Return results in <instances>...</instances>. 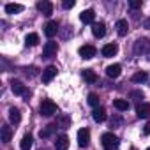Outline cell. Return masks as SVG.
Here are the masks:
<instances>
[{"mask_svg": "<svg viewBox=\"0 0 150 150\" xmlns=\"http://www.w3.org/2000/svg\"><path fill=\"white\" fill-rule=\"evenodd\" d=\"M101 143H103L104 150H118V145H120L118 138L113 132H104L101 136Z\"/></svg>", "mask_w": 150, "mask_h": 150, "instance_id": "obj_1", "label": "cell"}, {"mask_svg": "<svg viewBox=\"0 0 150 150\" xmlns=\"http://www.w3.org/2000/svg\"><path fill=\"white\" fill-rule=\"evenodd\" d=\"M39 111H41V115H42V117H51V115H55V113H57V104H55L53 101H50V99H44V101L41 103Z\"/></svg>", "mask_w": 150, "mask_h": 150, "instance_id": "obj_2", "label": "cell"}, {"mask_svg": "<svg viewBox=\"0 0 150 150\" xmlns=\"http://www.w3.org/2000/svg\"><path fill=\"white\" fill-rule=\"evenodd\" d=\"M57 51H58V44L53 42V41H50V42H46L44 48H42V58H51V57L57 55Z\"/></svg>", "mask_w": 150, "mask_h": 150, "instance_id": "obj_3", "label": "cell"}, {"mask_svg": "<svg viewBox=\"0 0 150 150\" xmlns=\"http://www.w3.org/2000/svg\"><path fill=\"white\" fill-rule=\"evenodd\" d=\"M88 143H90V131L87 127H83V129L78 131V145L80 146H88Z\"/></svg>", "mask_w": 150, "mask_h": 150, "instance_id": "obj_4", "label": "cell"}, {"mask_svg": "<svg viewBox=\"0 0 150 150\" xmlns=\"http://www.w3.org/2000/svg\"><path fill=\"white\" fill-rule=\"evenodd\" d=\"M55 76H57V67H55V65H48V67L42 71V76H41V78H42V83H50Z\"/></svg>", "mask_w": 150, "mask_h": 150, "instance_id": "obj_5", "label": "cell"}, {"mask_svg": "<svg viewBox=\"0 0 150 150\" xmlns=\"http://www.w3.org/2000/svg\"><path fill=\"white\" fill-rule=\"evenodd\" d=\"M96 53H97V50H96L94 46H90V44H85V46H81V48H80V57H81V58H85V60H88V58L96 57Z\"/></svg>", "mask_w": 150, "mask_h": 150, "instance_id": "obj_6", "label": "cell"}, {"mask_svg": "<svg viewBox=\"0 0 150 150\" xmlns=\"http://www.w3.org/2000/svg\"><path fill=\"white\" fill-rule=\"evenodd\" d=\"M11 90L16 94V96H27L28 92H27V87L21 83V81H18V80H13L11 81Z\"/></svg>", "mask_w": 150, "mask_h": 150, "instance_id": "obj_7", "label": "cell"}, {"mask_svg": "<svg viewBox=\"0 0 150 150\" xmlns=\"http://www.w3.org/2000/svg\"><path fill=\"white\" fill-rule=\"evenodd\" d=\"M57 32H58V23L57 21H48L46 25H44V34H46V37H53V35H57Z\"/></svg>", "mask_w": 150, "mask_h": 150, "instance_id": "obj_8", "label": "cell"}, {"mask_svg": "<svg viewBox=\"0 0 150 150\" xmlns=\"http://www.w3.org/2000/svg\"><path fill=\"white\" fill-rule=\"evenodd\" d=\"M136 115H138L139 118H148V117H150V104H146V103L138 104V106H136Z\"/></svg>", "mask_w": 150, "mask_h": 150, "instance_id": "obj_9", "label": "cell"}, {"mask_svg": "<svg viewBox=\"0 0 150 150\" xmlns=\"http://www.w3.org/2000/svg\"><path fill=\"white\" fill-rule=\"evenodd\" d=\"M115 28H117V34H118L120 37L127 35V32H129V23H127V20H118L117 25H115Z\"/></svg>", "mask_w": 150, "mask_h": 150, "instance_id": "obj_10", "label": "cell"}, {"mask_svg": "<svg viewBox=\"0 0 150 150\" xmlns=\"http://www.w3.org/2000/svg\"><path fill=\"white\" fill-rule=\"evenodd\" d=\"M55 148H57V150H67V148H69V138H67L65 134H60V136H57Z\"/></svg>", "mask_w": 150, "mask_h": 150, "instance_id": "obj_11", "label": "cell"}, {"mask_svg": "<svg viewBox=\"0 0 150 150\" xmlns=\"http://www.w3.org/2000/svg\"><path fill=\"white\" fill-rule=\"evenodd\" d=\"M37 9H39L44 16H51V13H53V6H51V2H48V0L39 2V4H37Z\"/></svg>", "mask_w": 150, "mask_h": 150, "instance_id": "obj_12", "label": "cell"}, {"mask_svg": "<svg viewBox=\"0 0 150 150\" xmlns=\"http://www.w3.org/2000/svg\"><path fill=\"white\" fill-rule=\"evenodd\" d=\"M146 48H148V39H138L136 44H134V53L141 55V53L146 51Z\"/></svg>", "mask_w": 150, "mask_h": 150, "instance_id": "obj_13", "label": "cell"}, {"mask_svg": "<svg viewBox=\"0 0 150 150\" xmlns=\"http://www.w3.org/2000/svg\"><path fill=\"white\" fill-rule=\"evenodd\" d=\"M117 51H118V46L117 44H106V46H103V50H101V53H103V57H115L117 55Z\"/></svg>", "mask_w": 150, "mask_h": 150, "instance_id": "obj_14", "label": "cell"}, {"mask_svg": "<svg viewBox=\"0 0 150 150\" xmlns=\"http://www.w3.org/2000/svg\"><path fill=\"white\" fill-rule=\"evenodd\" d=\"M120 72H122V67L118 64H113V65H108L106 67V74H108L110 78H118Z\"/></svg>", "mask_w": 150, "mask_h": 150, "instance_id": "obj_15", "label": "cell"}, {"mask_svg": "<svg viewBox=\"0 0 150 150\" xmlns=\"http://www.w3.org/2000/svg\"><path fill=\"white\" fill-rule=\"evenodd\" d=\"M94 18H96V13H94V9H87V11H83L81 14H80V20L83 21V23H94Z\"/></svg>", "mask_w": 150, "mask_h": 150, "instance_id": "obj_16", "label": "cell"}, {"mask_svg": "<svg viewBox=\"0 0 150 150\" xmlns=\"http://www.w3.org/2000/svg\"><path fill=\"white\" fill-rule=\"evenodd\" d=\"M92 34L96 35V37H104V34H106V25L104 23H94L92 25Z\"/></svg>", "mask_w": 150, "mask_h": 150, "instance_id": "obj_17", "label": "cell"}, {"mask_svg": "<svg viewBox=\"0 0 150 150\" xmlns=\"http://www.w3.org/2000/svg\"><path fill=\"white\" fill-rule=\"evenodd\" d=\"M92 118H94L96 122H104V120H106V111H104V108H96V110L92 111Z\"/></svg>", "mask_w": 150, "mask_h": 150, "instance_id": "obj_18", "label": "cell"}, {"mask_svg": "<svg viewBox=\"0 0 150 150\" xmlns=\"http://www.w3.org/2000/svg\"><path fill=\"white\" fill-rule=\"evenodd\" d=\"M9 120H11V124H20L21 122V113H20V110H16V108H11L9 110Z\"/></svg>", "mask_w": 150, "mask_h": 150, "instance_id": "obj_19", "label": "cell"}, {"mask_svg": "<svg viewBox=\"0 0 150 150\" xmlns=\"http://www.w3.org/2000/svg\"><path fill=\"white\" fill-rule=\"evenodd\" d=\"M23 11V6L21 4H7L6 6V13L7 14H18Z\"/></svg>", "mask_w": 150, "mask_h": 150, "instance_id": "obj_20", "label": "cell"}, {"mask_svg": "<svg viewBox=\"0 0 150 150\" xmlns=\"http://www.w3.org/2000/svg\"><path fill=\"white\" fill-rule=\"evenodd\" d=\"M83 78H85V81H88V83H96V81H97V74H96L92 69H85V71H83Z\"/></svg>", "mask_w": 150, "mask_h": 150, "instance_id": "obj_21", "label": "cell"}, {"mask_svg": "<svg viewBox=\"0 0 150 150\" xmlns=\"http://www.w3.org/2000/svg\"><path fill=\"white\" fill-rule=\"evenodd\" d=\"M113 106L118 110V111H127L129 110V103L125 99H115L113 101Z\"/></svg>", "mask_w": 150, "mask_h": 150, "instance_id": "obj_22", "label": "cell"}, {"mask_svg": "<svg viewBox=\"0 0 150 150\" xmlns=\"http://www.w3.org/2000/svg\"><path fill=\"white\" fill-rule=\"evenodd\" d=\"M11 138H13V129H11L9 125H4V127H2V141H4V143H9Z\"/></svg>", "mask_w": 150, "mask_h": 150, "instance_id": "obj_23", "label": "cell"}, {"mask_svg": "<svg viewBox=\"0 0 150 150\" xmlns=\"http://www.w3.org/2000/svg\"><path fill=\"white\" fill-rule=\"evenodd\" d=\"M20 146H21V150H30V148H32V136H30V134H25V136L21 138Z\"/></svg>", "mask_w": 150, "mask_h": 150, "instance_id": "obj_24", "label": "cell"}, {"mask_svg": "<svg viewBox=\"0 0 150 150\" xmlns=\"http://www.w3.org/2000/svg\"><path fill=\"white\" fill-rule=\"evenodd\" d=\"M146 78H148V74L145 71H139V72H136L132 76V81L134 83H143V81H146Z\"/></svg>", "mask_w": 150, "mask_h": 150, "instance_id": "obj_25", "label": "cell"}, {"mask_svg": "<svg viewBox=\"0 0 150 150\" xmlns=\"http://www.w3.org/2000/svg\"><path fill=\"white\" fill-rule=\"evenodd\" d=\"M39 42V35L37 34H28L27 37H25V44L27 46H35Z\"/></svg>", "mask_w": 150, "mask_h": 150, "instance_id": "obj_26", "label": "cell"}, {"mask_svg": "<svg viewBox=\"0 0 150 150\" xmlns=\"http://www.w3.org/2000/svg\"><path fill=\"white\" fill-rule=\"evenodd\" d=\"M55 127L57 125H46V129H42L39 134H41V138H50L53 132H55Z\"/></svg>", "mask_w": 150, "mask_h": 150, "instance_id": "obj_27", "label": "cell"}, {"mask_svg": "<svg viewBox=\"0 0 150 150\" xmlns=\"http://www.w3.org/2000/svg\"><path fill=\"white\" fill-rule=\"evenodd\" d=\"M88 104H90V106H94V108H97V106H99V96H97V94H94V92H92V94H88Z\"/></svg>", "mask_w": 150, "mask_h": 150, "instance_id": "obj_28", "label": "cell"}, {"mask_svg": "<svg viewBox=\"0 0 150 150\" xmlns=\"http://www.w3.org/2000/svg\"><path fill=\"white\" fill-rule=\"evenodd\" d=\"M58 124H60L62 127H69V125H71V118H69V117H60V118H58Z\"/></svg>", "mask_w": 150, "mask_h": 150, "instance_id": "obj_29", "label": "cell"}, {"mask_svg": "<svg viewBox=\"0 0 150 150\" xmlns=\"http://www.w3.org/2000/svg\"><path fill=\"white\" fill-rule=\"evenodd\" d=\"M110 124H111V127H118V125L122 124V118H120L118 115H115V117H113V118L110 120Z\"/></svg>", "mask_w": 150, "mask_h": 150, "instance_id": "obj_30", "label": "cell"}, {"mask_svg": "<svg viewBox=\"0 0 150 150\" xmlns=\"http://www.w3.org/2000/svg\"><path fill=\"white\" fill-rule=\"evenodd\" d=\"M129 7H131V9H139V7H141V0H131V2H129Z\"/></svg>", "mask_w": 150, "mask_h": 150, "instance_id": "obj_31", "label": "cell"}, {"mask_svg": "<svg viewBox=\"0 0 150 150\" xmlns=\"http://www.w3.org/2000/svg\"><path fill=\"white\" fill-rule=\"evenodd\" d=\"M62 7H64V9H71V7H74V0H64Z\"/></svg>", "mask_w": 150, "mask_h": 150, "instance_id": "obj_32", "label": "cell"}, {"mask_svg": "<svg viewBox=\"0 0 150 150\" xmlns=\"http://www.w3.org/2000/svg\"><path fill=\"white\" fill-rule=\"evenodd\" d=\"M131 97H132V99H136V101H139V99H143V92H139V90H134V92L131 94Z\"/></svg>", "mask_w": 150, "mask_h": 150, "instance_id": "obj_33", "label": "cell"}, {"mask_svg": "<svg viewBox=\"0 0 150 150\" xmlns=\"http://www.w3.org/2000/svg\"><path fill=\"white\" fill-rule=\"evenodd\" d=\"M143 134H145V136H148V134H150V122H146V124H145V127H143Z\"/></svg>", "mask_w": 150, "mask_h": 150, "instance_id": "obj_34", "label": "cell"}, {"mask_svg": "<svg viewBox=\"0 0 150 150\" xmlns=\"http://www.w3.org/2000/svg\"><path fill=\"white\" fill-rule=\"evenodd\" d=\"M143 27H145V28H148V30H150V18H148V20H145V21H143Z\"/></svg>", "mask_w": 150, "mask_h": 150, "instance_id": "obj_35", "label": "cell"}, {"mask_svg": "<svg viewBox=\"0 0 150 150\" xmlns=\"http://www.w3.org/2000/svg\"><path fill=\"white\" fill-rule=\"evenodd\" d=\"M148 55H150V53H148ZM148 58H150V57H148Z\"/></svg>", "mask_w": 150, "mask_h": 150, "instance_id": "obj_36", "label": "cell"}, {"mask_svg": "<svg viewBox=\"0 0 150 150\" xmlns=\"http://www.w3.org/2000/svg\"><path fill=\"white\" fill-rule=\"evenodd\" d=\"M131 150H134V148H131Z\"/></svg>", "mask_w": 150, "mask_h": 150, "instance_id": "obj_37", "label": "cell"}, {"mask_svg": "<svg viewBox=\"0 0 150 150\" xmlns=\"http://www.w3.org/2000/svg\"><path fill=\"white\" fill-rule=\"evenodd\" d=\"M146 150H150V148H146Z\"/></svg>", "mask_w": 150, "mask_h": 150, "instance_id": "obj_38", "label": "cell"}]
</instances>
